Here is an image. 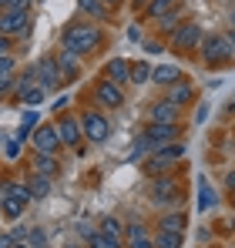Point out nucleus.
<instances>
[{
    "label": "nucleus",
    "instance_id": "a878e982",
    "mask_svg": "<svg viewBox=\"0 0 235 248\" xmlns=\"http://www.w3.org/2000/svg\"><path fill=\"white\" fill-rule=\"evenodd\" d=\"M87 248H124V242L121 238H111V235H104V232H91L87 235Z\"/></svg>",
    "mask_w": 235,
    "mask_h": 248
},
{
    "label": "nucleus",
    "instance_id": "79ce46f5",
    "mask_svg": "<svg viewBox=\"0 0 235 248\" xmlns=\"http://www.w3.org/2000/svg\"><path fill=\"white\" fill-rule=\"evenodd\" d=\"M229 27H232V31H235V3H232V7H229Z\"/></svg>",
    "mask_w": 235,
    "mask_h": 248
},
{
    "label": "nucleus",
    "instance_id": "20e7f679",
    "mask_svg": "<svg viewBox=\"0 0 235 248\" xmlns=\"http://www.w3.org/2000/svg\"><path fill=\"white\" fill-rule=\"evenodd\" d=\"M81 131H84V138H87L91 144H104V141L111 138V121H108L101 111H87V114L81 118Z\"/></svg>",
    "mask_w": 235,
    "mask_h": 248
},
{
    "label": "nucleus",
    "instance_id": "0eeeda50",
    "mask_svg": "<svg viewBox=\"0 0 235 248\" xmlns=\"http://www.w3.org/2000/svg\"><path fill=\"white\" fill-rule=\"evenodd\" d=\"M201 37H205V31L198 27V20H185L168 41H171V47L175 50H198V44H201Z\"/></svg>",
    "mask_w": 235,
    "mask_h": 248
},
{
    "label": "nucleus",
    "instance_id": "f03ea898",
    "mask_svg": "<svg viewBox=\"0 0 235 248\" xmlns=\"http://www.w3.org/2000/svg\"><path fill=\"white\" fill-rule=\"evenodd\" d=\"M182 158H185V144L182 141H171V144H161L158 151H151L148 161H141V165H145V171L151 178H158V174H171V168L178 165Z\"/></svg>",
    "mask_w": 235,
    "mask_h": 248
},
{
    "label": "nucleus",
    "instance_id": "412c9836",
    "mask_svg": "<svg viewBox=\"0 0 235 248\" xmlns=\"http://www.w3.org/2000/svg\"><path fill=\"white\" fill-rule=\"evenodd\" d=\"M182 24H185V17H182V10H175V7H171L165 17H158V31H161L165 37H171V34H175Z\"/></svg>",
    "mask_w": 235,
    "mask_h": 248
},
{
    "label": "nucleus",
    "instance_id": "4c0bfd02",
    "mask_svg": "<svg viewBox=\"0 0 235 248\" xmlns=\"http://www.w3.org/2000/svg\"><path fill=\"white\" fill-rule=\"evenodd\" d=\"M141 47H145L148 54H161V44L158 41H141Z\"/></svg>",
    "mask_w": 235,
    "mask_h": 248
},
{
    "label": "nucleus",
    "instance_id": "72a5a7b5",
    "mask_svg": "<svg viewBox=\"0 0 235 248\" xmlns=\"http://www.w3.org/2000/svg\"><path fill=\"white\" fill-rule=\"evenodd\" d=\"M3 151H7V158H10V161H14V158H20V141H17V138H14V141H7V148H3Z\"/></svg>",
    "mask_w": 235,
    "mask_h": 248
},
{
    "label": "nucleus",
    "instance_id": "f704fd0d",
    "mask_svg": "<svg viewBox=\"0 0 235 248\" xmlns=\"http://www.w3.org/2000/svg\"><path fill=\"white\" fill-rule=\"evenodd\" d=\"M225 47H229V61H235V31H225Z\"/></svg>",
    "mask_w": 235,
    "mask_h": 248
},
{
    "label": "nucleus",
    "instance_id": "58836bf2",
    "mask_svg": "<svg viewBox=\"0 0 235 248\" xmlns=\"http://www.w3.org/2000/svg\"><path fill=\"white\" fill-rule=\"evenodd\" d=\"M3 54H14V50H10V37L0 34V57H3Z\"/></svg>",
    "mask_w": 235,
    "mask_h": 248
},
{
    "label": "nucleus",
    "instance_id": "7c9ffc66",
    "mask_svg": "<svg viewBox=\"0 0 235 248\" xmlns=\"http://www.w3.org/2000/svg\"><path fill=\"white\" fill-rule=\"evenodd\" d=\"M17 74V61H14V54H3L0 57V78H14Z\"/></svg>",
    "mask_w": 235,
    "mask_h": 248
},
{
    "label": "nucleus",
    "instance_id": "f3484780",
    "mask_svg": "<svg viewBox=\"0 0 235 248\" xmlns=\"http://www.w3.org/2000/svg\"><path fill=\"white\" fill-rule=\"evenodd\" d=\"M34 84H37V67H34V64H27L20 74H14V97H24Z\"/></svg>",
    "mask_w": 235,
    "mask_h": 248
},
{
    "label": "nucleus",
    "instance_id": "b1692460",
    "mask_svg": "<svg viewBox=\"0 0 235 248\" xmlns=\"http://www.w3.org/2000/svg\"><path fill=\"white\" fill-rule=\"evenodd\" d=\"M158 228H165V232H185V215L182 211H165V215H158Z\"/></svg>",
    "mask_w": 235,
    "mask_h": 248
},
{
    "label": "nucleus",
    "instance_id": "c85d7f7f",
    "mask_svg": "<svg viewBox=\"0 0 235 248\" xmlns=\"http://www.w3.org/2000/svg\"><path fill=\"white\" fill-rule=\"evenodd\" d=\"M178 0H148V7H145V14L151 17V20H158V17H165L171 7H175Z\"/></svg>",
    "mask_w": 235,
    "mask_h": 248
},
{
    "label": "nucleus",
    "instance_id": "c9c22d12",
    "mask_svg": "<svg viewBox=\"0 0 235 248\" xmlns=\"http://www.w3.org/2000/svg\"><path fill=\"white\" fill-rule=\"evenodd\" d=\"M14 94V78H0V97Z\"/></svg>",
    "mask_w": 235,
    "mask_h": 248
},
{
    "label": "nucleus",
    "instance_id": "bb28decb",
    "mask_svg": "<svg viewBox=\"0 0 235 248\" xmlns=\"http://www.w3.org/2000/svg\"><path fill=\"white\" fill-rule=\"evenodd\" d=\"M98 232H104V235H111V238H121V242H124V225H121V218H115V215H104L101 225H98Z\"/></svg>",
    "mask_w": 235,
    "mask_h": 248
},
{
    "label": "nucleus",
    "instance_id": "7ed1b4c3",
    "mask_svg": "<svg viewBox=\"0 0 235 248\" xmlns=\"http://www.w3.org/2000/svg\"><path fill=\"white\" fill-rule=\"evenodd\" d=\"M0 34H3V37H27V34H31V10H27V7L3 10V14H0Z\"/></svg>",
    "mask_w": 235,
    "mask_h": 248
},
{
    "label": "nucleus",
    "instance_id": "9b49d317",
    "mask_svg": "<svg viewBox=\"0 0 235 248\" xmlns=\"http://www.w3.org/2000/svg\"><path fill=\"white\" fill-rule=\"evenodd\" d=\"M54 127H57V138H61V144H64V148H78L81 138H84L81 121H78V118H71V114H61V118L54 121Z\"/></svg>",
    "mask_w": 235,
    "mask_h": 248
},
{
    "label": "nucleus",
    "instance_id": "ddd939ff",
    "mask_svg": "<svg viewBox=\"0 0 235 248\" xmlns=\"http://www.w3.org/2000/svg\"><path fill=\"white\" fill-rule=\"evenodd\" d=\"M124 245L128 248H155V235L141 221H131V225H124Z\"/></svg>",
    "mask_w": 235,
    "mask_h": 248
},
{
    "label": "nucleus",
    "instance_id": "5701e85b",
    "mask_svg": "<svg viewBox=\"0 0 235 248\" xmlns=\"http://www.w3.org/2000/svg\"><path fill=\"white\" fill-rule=\"evenodd\" d=\"M182 242H185V232H165V228L155 232V248H182Z\"/></svg>",
    "mask_w": 235,
    "mask_h": 248
},
{
    "label": "nucleus",
    "instance_id": "9d476101",
    "mask_svg": "<svg viewBox=\"0 0 235 248\" xmlns=\"http://www.w3.org/2000/svg\"><path fill=\"white\" fill-rule=\"evenodd\" d=\"M94 101L101 104V108H111V111H118V108H124V91L118 87L115 81H98V87H94Z\"/></svg>",
    "mask_w": 235,
    "mask_h": 248
},
{
    "label": "nucleus",
    "instance_id": "aec40b11",
    "mask_svg": "<svg viewBox=\"0 0 235 248\" xmlns=\"http://www.w3.org/2000/svg\"><path fill=\"white\" fill-rule=\"evenodd\" d=\"M78 7L91 20H108V17H111V7H108L104 0H78Z\"/></svg>",
    "mask_w": 235,
    "mask_h": 248
},
{
    "label": "nucleus",
    "instance_id": "f257e3e1",
    "mask_svg": "<svg viewBox=\"0 0 235 248\" xmlns=\"http://www.w3.org/2000/svg\"><path fill=\"white\" fill-rule=\"evenodd\" d=\"M104 44V34H101V27H94V20H87V24H67V31H64V37H61V47H67V50H74L78 57L84 54H91V50H98Z\"/></svg>",
    "mask_w": 235,
    "mask_h": 248
},
{
    "label": "nucleus",
    "instance_id": "37998d69",
    "mask_svg": "<svg viewBox=\"0 0 235 248\" xmlns=\"http://www.w3.org/2000/svg\"><path fill=\"white\" fill-rule=\"evenodd\" d=\"M104 3H108L111 10H115V7H121V0H104Z\"/></svg>",
    "mask_w": 235,
    "mask_h": 248
},
{
    "label": "nucleus",
    "instance_id": "a211bd4d",
    "mask_svg": "<svg viewBox=\"0 0 235 248\" xmlns=\"http://www.w3.org/2000/svg\"><path fill=\"white\" fill-rule=\"evenodd\" d=\"M50 181H54V178H47V174H37V171H34V174H31V178H27V191H31V198H47V195H50Z\"/></svg>",
    "mask_w": 235,
    "mask_h": 248
},
{
    "label": "nucleus",
    "instance_id": "dca6fc26",
    "mask_svg": "<svg viewBox=\"0 0 235 248\" xmlns=\"http://www.w3.org/2000/svg\"><path fill=\"white\" fill-rule=\"evenodd\" d=\"M54 61H57V67H61L64 81H71V78H78V74H81V64H78V54H74V50L61 47V54H57Z\"/></svg>",
    "mask_w": 235,
    "mask_h": 248
},
{
    "label": "nucleus",
    "instance_id": "a19ab883",
    "mask_svg": "<svg viewBox=\"0 0 235 248\" xmlns=\"http://www.w3.org/2000/svg\"><path fill=\"white\" fill-rule=\"evenodd\" d=\"M225 188H235V171H229V174H225Z\"/></svg>",
    "mask_w": 235,
    "mask_h": 248
},
{
    "label": "nucleus",
    "instance_id": "1a4fd4ad",
    "mask_svg": "<svg viewBox=\"0 0 235 248\" xmlns=\"http://www.w3.org/2000/svg\"><path fill=\"white\" fill-rule=\"evenodd\" d=\"M31 144H34L37 155H57V148H61L57 127H54V124H37L34 134H31Z\"/></svg>",
    "mask_w": 235,
    "mask_h": 248
},
{
    "label": "nucleus",
    "instance_id": "c756f323",
    "mask_svg": "<svg viewBox=\"0 0 235 248\" xmlns=\"http://www.w3.org/2000/svg\"><path fill=\"white\" fill-rule=\"evenodd\" d=\"M198 188H201V191H198V215H201V211H208V208H215V191H212V188H208L205 181H201Z\"/></svg>",
    "mask_w": 235,
    "mask_h": 248
},
{
    "label": "nucleus",
    "instance_id": "39448f33",
    "mask_svg": "<svg viewBox=\"0 0 235 248\" xmlns=\"http://www.w3.org/2000/svg\"><path fill=\"white\" fill-rule=\"evenodd\" d=\"M151 202L155 205H171V202H182V185L171 178V174H158L151 178Z\"/></svg>",
    "mask_w": 235,
    "mask_h": 248
},
{
    "label": "nucleus",
    "instance_id": "e433bc0d",
    "mask_svg": "<svg viewBox=\"0 0 235 248\" xmlns=\"http://www.w3.org/2000/svg\"><path fill=\"white\" fill-rule=\"evenodd\" d=\"M14 245H17V238L10 232H0V248H14Z\"/></svg>",
    "mask_w": 235,
    "mask_h": 248
},
{
    "label": "nucleus",
    "instance_id": "6ab92c4d",
    "mask_svg": "<svg viewBox=\"0 0 235 248\" xmlns=\"http://www.w3.org/2000/svg\"><path fill=\"white\" fill-rule=\"evenodd\" d=\"M165 97H168L175 108H185V104L192 101V87L185 81H178V84H171V87H165Z\"/></svg>",
    "mask_w": 235,
    "mask_h": 248
},
{
    "label": "nucleus",
    "instance_id": "4be33fe9",
    "mask_svg": "<svg viewBox=\"0 0 235 248\" xmlns=\"http://www.w3.org/2000/svg\"><path fill=\"white\" fill-rule=\"evenodd\" d=\"M34 171H37V174H47V178H57L61 165H57L54 155H37V151H34Z\"/></svg>",
    "mask_w": 235,
    "mask_h": 248
},
{
    "label": "nucleus",
    "instance_id": "4468645a",
    "mask_svg": "<svg viewBox=\"0 0 235 248\" xmlns=\"http://www.w3.org/2000/svg\"><path fill=\"white\" fill-rule=\"evenodd\" d=\"M104 78L115 81L118 87H121V84H131V61H124V57H111L108 67H104Z\"/></svg>",
    "mask_w": 235,
    "mask_h": 248
},
{
    "label": "nucleus",
    "instance_id": "2f4dec72",
    "mask_svg": "<svg viewBox=\"0 0 235 248\" xmlns=\"http://www.w3.org/2000/svg\"><path fill=\"white\" fill-rule=\"evenodd\" d=\"M44 97H47V91H44L40 84H34V87H31V91H27V94H24L20 101H24V104H40Z\"/></svg>",
    "mask_w": 235,
    "mask_h": 248
},
{
    "label": "nucleus",
    "instance_id": "423d86ee",
    "mask_svg": "<svg viewBox=\"0 0 235 248\" xmlns=\"http://www.w3.org/2000/svg\"><path fill=\"white\" fill-rule=\"evenodd\" d=\"M198 54L208 67H218L225 57H229V47H225V34H205L198 44Z\"/></svg>",
    "mask_w": 235,
    "mask_h": 248
},
{
    "label": "nucleus",
    "instance_id": "473e14b6",
    "mask_svg": "<svg viewBox=\"0 0 235 248\" xmlns=\"http://www.w3.org/2000/svg\"><path fill=\"white\" fill-rule=\"evenodd\" d=\"M31 3H34V0H0V14H3V10H17V7H27V10H31Z\"/></svg>",
    "mask_w": 235,
    "mask_h": 248
},
{
    "label": "nucleus",
    "instance_id": "c03bdc74",
    "mask_svg": "<svg viewBox=\"0 0 235 248\" xmlns=\"http://www.w3.org/2000/svg\"><path fill=\"white\" fill-rule=\"evenodd\" d=\"M134 3H145V0H134Z\"/></svg>",
    "mask_w": 235,
    "mask_h": 248
},
{
    "label": "nucleus",
    "instance_id": "f8f14e48",
    "mask_svg": "<svg viewBox=\"0 0 235 248\" xmlns=\"http://www.w3.org/2000/svg\"><path fill=\"white\" fill-rule=\"evenodd\" d=\"M178 118H182V108H175L168 97H161V101H155L148 108V121H155V124H178Z\"/></svg>",
    "mask_w": 235,
    "mask_h": 248
},
{
    "label": "nucleus",
    "instance_id": "6e6552de",
    "mask_svg": "<svg viewBox=\"0 0 235 248\" xmlns=\"http://www.w3.org/2000/svg\"><path fill=\"white\" fill-rule=\"evenodd\" d=\"M37 81H40V87L50 94V91H57L61 84H64V74H61V67H57V61L50 57V54H44V57H37Z\"/></svg>",
    "mask_w": 235,
    "mask_h": 248
},
{
    "label": "nucleus",
    "instance_id": "cd10ccee",
    "mask_svg": "<svg viewBox=\"0 0 235 248\" xmlns=\"http://www.w3.org/2000/svg\"><path fill=\"white\" fill-rule=\"evenodd\" d=\"M151 81V64L148 61H131V84H148Z\"/></svg>",
    "mask_w": 235,
    "mask_h": 248
},
{
    "label": "nucleus",
    "instance_id": "393cba45",
    "mask_svg": "<svg viewBox=\"0 0 235 248\" xmlns=\"http://www.w3.org/2000/svg\"><path fill=\"white\" fill-rule=\"evenodd\" d=\"M24 208L17 198H10V195H0V215L3 218H10V221H20V215H24Z\"/></svg>",
    "mask_w": 235,
    "mask_h": 248
},
{
    "label": "nucleus",
    "instance_id": "2eb2a0df",
    "mask_svg": "<svg viewBox=\"0 0 235 248\" xmlns=\"http://www.w3.org/2000/svg\"><path fill=\"white\" fill-rule=\"evenodd\" d=\"M182 81V71L175 67V64H158V67H151V84H158V87H171V84Z\"/></svg>",
    "mask_w": 235,
    "mask_h": 248
},
{
    "label": "nucleus",
    "instance_id": "ea45409f",
    "mask_svg": "<svg viewBox=\"0 0 235 248\" xmlns=\"http://www.w3.org/2000/svg\"><path fill=\"white\" fill-rule=\"evenodd\" d=\"M64 108H67V94H64V97H57V101H54V111H64Z\"/></svg>",
    "mask_w": 235,
    "mask_h": 248
}]
</instances>
